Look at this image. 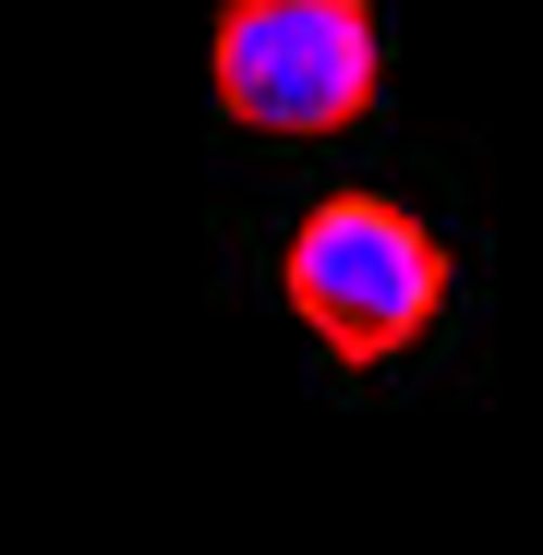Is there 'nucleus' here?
<instances>
[{
  "label": "nucleus",
  "mask_w": 543,
  "mask_h": 555,
  "mask_svg": "<svg viewBox=\"0 0 543 555\" xmlns=\"http://www.w3.org/2000/svg\"><path fill=\"white\" fill-rule=\"evenodd\" d=\"M206 85H218V121L254 145H326L375 121V85H387L375 0H218Z\"/></svg>",
  "instance_id": "2"
},
{
  "label": "nucleus",
  "mask_w": 543,
  "mask_h": 555,
  "mask_svg": "<svg viewBox=\"0 0 543 555\" xmlns=\"http://www.w3.org/2000/svg\"><path fill=\"white\" fill-rule=\"evenodd\" d=\"M447 278L460 266H447L435 218H411L399 194H326V206H302V230L279 254V291H290L302 338L326 362H350V375H375V362L435 338Z\"/></svg>",
  "instance_id": "1"
}]
</instances>
